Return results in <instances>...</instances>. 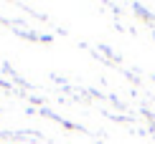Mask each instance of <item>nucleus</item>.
Here are the masks:
<instances>
[]
</instances>
